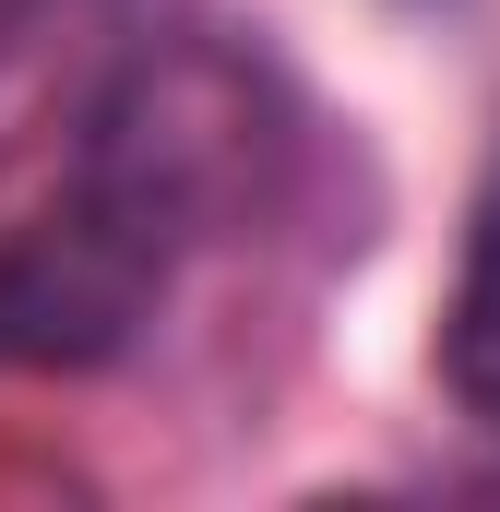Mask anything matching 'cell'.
<instances>
[{
	"instance_id": "6da1fadb",
	"label": "cell",
	"mask_w": 500,
	"mask_h": 512,
	"mask_svg": "<svg viewBox=\"0 0 500 512\" xmlns=\"http://www.w3.org/2000/svg\"><path fill=\"white\" fill-rule=\"evenodd\" d=\"M441 382L500 441V191L465 227V274H453V310H441Z\"/></svg>"
}]
</instances>
